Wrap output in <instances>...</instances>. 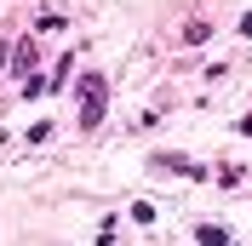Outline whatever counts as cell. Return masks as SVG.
Segmentation results:
<instances>
[{
  "label": "cell",
  "instance_id": "1",
  "mask_svg": "<svg viewBox=\"0 0 252 246\" xmlns=\"http://www.w3.org/2000/svg\"><path fill=\"white\" fill-rule=\"evenodd\" d=\"M103 97H109L103 75H80V126H86V132L103 121Z\"/></svg>",
  "mask_w": 252,
  "mask_h": 246
},
{
  "label": "cell",
  "instance_id": "2",
  "mask_svg": "<svg viewBox=\"0 0 252 246\" xmlns=\"http://www.w3.org/2000/svg\"><path fill=\"white\" fill-rule=\"evenodd\" d=\"M12 69H17L23 80H29V69H34V40H23V46L12 52Z\"/></svg>",
  "mask_w": 252,
  "mask_h": 246
},
{
  "label": "cell",
  "instance_id": "3",
  "mask_svg": "<svg viewBox=\"0 0 252 246\" xmlns=\"http://www.w3.org/2000/svg\"><path fill=\"white\" fill-rule=\"evenodd\" d=\"M160 166H172V172H184V178H206L195 160H184V154H160Z\"/></svg>",
  "mask_w": 252,
  "mask_h": 246
},
{
  "label": "cell",
  "instance_id": "4",
  "mask_svg": "<svg viewBox=\"0 0 252 246\" xmlns=\"http://www.w3.org/2000/svg\"><path fill=\"white\" fill-rule=\"evenodd\" d=\"M201 246H235V241H229L218 223H201Z\"/></svg>",
  "mask_w": 252,
  "mask_h": 246
},
{
  "label": "cell",
  "instance_id": "5",
  "mask_svg": "<svg viewBox=\"0 0 252 246\" xmlns=\"http://www.w3.org/2000/svg\"><path fill=\"white\" fill-rule=\"evenodd\" d=\"M241 34H252V12H247V17H241Z\"/></svg>",
  "mask_w": 252,
  "mask_h": 246
}]
</instances>
